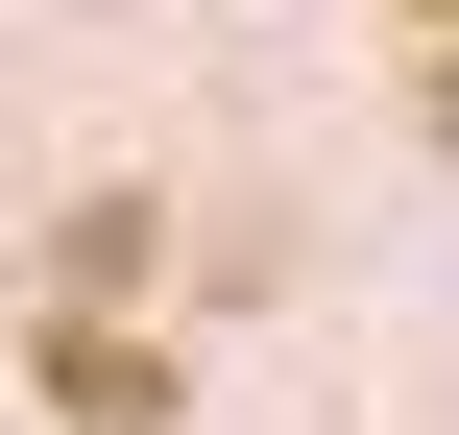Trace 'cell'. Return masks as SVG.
Returning <instances> with one entry per match:
<instances>
[{
    "instance_id": "cell-1",
    "label": "cell",
    "mask_w": 459,
    "mask_h": 435,
    "mask_svg": "<svg viewBox=\"0 0 459 435\" xmlns=\"http://www.w3.org/2000/svg\"><path fill=\"white\" fill-rule=\"evenodd\" d=\"M48 412H73V435H169V363L97 339V315H48Z\"/></svg>"
},
{
    "instance_id": "cell-3",
    "label": "cell",
    "mask_w": 459,
    "mask_h": 435,
    "mask_svg": "<svg viewBox=\"0 0 459 435\" xmlns=\"http://www.w3.org/2000/svg\"><path fill=\"white\" fill-rule=\"evenodd\" d=\"M411 24H459V0H411Z\"/></svg>"
},
{
    "instance_id": "cell-2",
    "label": "cell",
    "mask_w": 459,
    "mask_h": 435,
    "mask_svg": "<svg viewBox=\"0 0 459 435\" xmlns=\"http://www.w3.org/2000/svg\"><path fill=\"white\" fill-rule=\"evenodd\" d=\"M411 121H436V145H459V48H436V73H411Z\"/></svg>"
}]
</instances>
